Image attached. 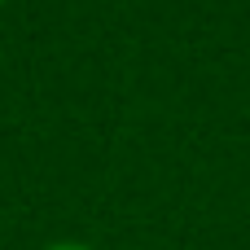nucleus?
<instances>
[{
    "label": "nucleus",
    "instance_id": "nucleus-2",
    "mask_svg": "<svg viewBox=\"0 0 250 250\" xmlns=\"http://www.w3.org/2000/svg\"><path fill=\"white\" fill-rule=\"evenodd\" d=\"M0 4H4V0H0Z\"/></svg>",
    "mask_w": 250,
    "mask_h": 250
},
{
    "label": "nucleus",
    "instance_id": "nucleus-1",
    "mask_svg": "<svg viewBox=\"0 0 250 250\" xmlns=\"http://www.w3.org/2000/svg\"><path fill=\"white\" fill-rule=\"evenodd\" d=\"M44 250H92V246H83V242H53V246H44Z\"/></svg>",
    "mask_w": 250,
    "mask_h": 250
}]
</instances>
